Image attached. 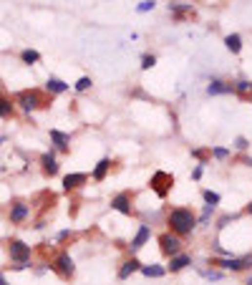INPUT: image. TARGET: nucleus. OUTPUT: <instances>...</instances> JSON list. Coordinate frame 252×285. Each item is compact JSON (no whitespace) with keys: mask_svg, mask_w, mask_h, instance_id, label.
Listing matches in <instances>:
<instances>
[{"mask_svg":"<svg viewBox=\"0 0 252 285\" xmlns=\"http://www.w3.org/2000/svg\"><path fill=\"white\" fill-rule=\"evenodd\" d=\"M169 227L174 235H189L197 227V215L187 207H176L169 212Z\"/></svg>","mask_w":252,"mask_h":285,"instance_id":"obj_1","label":"nucleus"},{"mask_svg":"<svg viewBox=\"0 0 252 285\" xmlns=\"http://www.w3.org/2000/svg\"><path fill=\"white\" fill-rule=\"evenodd\" d=\"M13 103H16L20 111L31 114V111H36V109H40V106H46V99H43V94L38 91V88H25V91H18V94H16Z\"/></svg>","mask_w":252,"mask_h":285,"instance_id":"obj_2","label":"nucleus"},{"mask_svg":"<svg viewBox=\"0 0 252 285\" xmlns=\"http://www.w3.org/2000/svg\"><path fill=\"white\" fill-rule=\"evenodd\" d=\"M8 255H10V263H16L13 267L25 270L28 263H31V245H25L23 240H10L8 243Z\"/></svg>","mask_w":252,"mask_h":285,"instance_id":"obj_3","label":"nucleus"},{"mask_svg":"<svg viewBox=\"0 0 252 285\" xmlns=\"http://www.w3.org/2000/svg\"><path fill=\"white\" fill-rule=\"evenodd\" d=\"M28 217H31V204H25L23 200L10 202V209H8V220H10V224H23Z\"/></svg>","mask_w":252,"mask_h":285,"instance_id":"obj_4","label":"nucleus"},{"mask_svg":"<svg viewBox=\"0 0 252 285\" xmlns=\"http://www.w3.org/2000/svg\"><path fill=\"white\" fill-rule=\"evenodd\" d=\"M172 184H174V177L167 174V172H156L152 177V189L159 194V197H167L169 189H172Z\"/></svg>","mask_w":252,"mask_h":285,"instance_id":"obj_5","label":"nucleus"},{"mask_svg":"<svg viewBox=\"0 0 252 285\" xmlns=\"http://www.w3.org/2000/svg\"><path fill=\"white\" fill-rule=\"evenodd\" d=\"M212 265H217L222 270H232V273H240V270L252 265V258H227V260H214Z\"/></svg>","mask_w":252,"mask_h":285,"instance_id":"obj_6","label":"nucleus"},{"mask_svg":"<svg viewBox=\"0 0 252 285\" xmlns=\"http://www.w3.org/2000/svg\"><path fill=\"white\" fill-rule=\"evenodd\" d=\"M51 267L56 270L58 275H63V278H71V275H73V270H76V265H73V260H71V255H68V252H61V255H58L56 263H53Z\"/></svg>","mask_w":252,"mask_h":285,"instance_id":"obj_7","label":"nucleus"},{"mask_svg":"<svg viewBox=\"0 0 252 285\" xmlns=\"http://www.w3.org/2000/svg\"><path fill=\"white\" fill-rule=\"evenodd\" d=\"M159 245H161V252L172 258V255H179V250H182V240L176 237V235H169V232H167V235H161V237H159Z\"/></svg>","mask_w":252,"mask_h":285,"instance_id":"obj_8","label":"nucleus"},{"mask_svg":"<svg viewBox=\"0 0 252 285\" xmlns=\"http://www.w3.org/2000/svg\"><path fill=\"white\" fill-rule=\"evenodd\" d=\"M111 207L116 209V212H121V215H131V200H129V194L126 192L116 194V197L111 200Z\"/></svg>","mask_w":252,"mask_h":285,"instance_id":"obj_9","label":"nucleus"},{"mask_svg":"<svg viewBox=\"0 0 252 285\" xmlns=\"http://www.w3.org/2000/svg\"><path fill=\"white\" fill-rule=\"evenodd\" d=\"M86 179H88V177H86L83 172H76V174H66V177H63V189H66V192H71V189H78V187L86 182Z\"/></svg>","mask_w":252,"mask_h":285,"instance_id":"obj_10","label":"nucleus"},{"mask_svg":"<svg viewBox=\"0 0 252 285\" xmlns=\"http://www.w3.org/2000/svg\"><path fill=\"white\" fill-rule=\"evenodd\" d=\"M146 240H149V227H146V224H141V227H139V232L134 235V240H131V245H129V247H131V252L141 250Z\"/></svg>","mask_w":252,"mask_h":285,"instance_id":"obj_11","label":"nucleus"},{"mask_svg":"<svg viewBox=\"0 0 252 285\" xmlns=\"http://www.w3.org/2000/svg\"><path fill=\"white\" fill-rule=\"evenodd\" d=\"M40 164H43V172H46V174H58V162H56V154L53 152H46V154H43L40 157Z\"/></svg>","mask_w":252,"mask_h":285,"instance_id":"obj_12","label":"nucleus"},{"mask_svg":"<svg viewBox=\"0 0 252 285\" xmlns=\"http://www.w3.org/2000/svg\"><path fill=\"white\" fill-rule=\"evenodd\" d=\"M187 265H192V258H189V255H184V252L172 255V263H169V270H172V273H179V270H184Z\"/></svg>","mask_w":252,"mask_h":285,"instance_id":"obj_13","label":"nucleus"},{"mask_svg":"<svg viewBox=\"0 0 252 285\" xmlns=\"http://www.w3.org/2000/svg\"><path fill=\"white\" fill-rule=\"evenodd\" d=\"M234 86L232 83H225V81H212L210 86H207V94L210 96H217V94H232Z\"/></svg>","mask_w":252,"mask_h":285,"instance_id":"obj_14","label":"nucleus"},{"mask_svg":"<svg viewBox=\"0 0 252 285\" xmlns=\"http://www.w3.org/2000/svg\"><path fill=\"white\" fill-rule=\"evenodd\" d=\"M51 142L56 144V149H61V152H66V149H68V142H71V137H68V134H63V131H58V129H51Z\"/></svg>","mask_w":252,"mask_h":285,"instance_id":"obj_15","label":"nucleus"},{"mask_svg":"<svg viewBox=\"0 0 252 285\" xmlns=\"http://www.w3.org/2000/svg\"><path fill=\"white\" fill-rule=\"evenodd\" d=\"M46 91H48V94H66V91H68V83L61 81V79H56V76H51V79L46 81Z\"/></svg>","mask_w":252,"mask_h":285,"instance_id":"obj_16","label":"nucleus"},{"mask_svg":"<svg viewBox=\"0 0 252 285\" xmlns=\"http://www.w3.org/2000/svg\"><path fill=\"white\" fill-rule=\"evenodd\" d=\"M139 267H141V263H139L136 258H131V260H126V263L121 265V270H118V278H121V280H126L129 275H134Z\"/></svg>","mask_w":252,"mask_h":285,"instance_id":"obj_17","label":"nucleus"},{"mask_svg":"<svg viewBox=\"0 0 252 285\" xmlns=\"http://www.w3.org/2000/svg\"><path fill=\"white\" fill-rule=\"evenodd\" d=\"M13 114H16V103H13V99L0 96V119H10Z\"/></svg>","mask_w":252,"mask_h":285,"instance_id":"obj_18","label":"nucleus"},{"mask_svg":"<svg viewBox=\"0 0 252 285\" xmlns=\"http://www.w3.org/2000/svg\"><path fill=\"white\" fill-rule=\"evenodd\" d=\"M225 46H227V51H232V53H240V51H242V38H240V33H230V36L225 38Z\"/></svg>","mask_w":252,"mask_h":285,"instance_id":"obj_19","label":"nucleus"},{"mask_svg":"<svg viewBox=\"0 0 252 285\" xmlns=\"http://www.w3.org/2000/svg\"><path fill=\"white\" fill-rule=\"evenodd\" d=\"M109 167H111V159H106V157H103V159H101V162L96 164V169H94V174H91V177L96 179V182H101V179H103V177H106V172H109Z\"/></svg>","mask_w":252,"mask_h":285,"instance_id":"obj_20","label":"nucleus"},{"mask_svg":"<svg viewBox=\"0 0 252 285\" xmlns=\"http://www.w3.org/2000/svg\"><path fill=\"white\" fill-rule=\"evenodd\" d=\"M139 270H141L146 278H161V275L167 273V270H164V267H159V265H141Z\"/></svg>","mask_w":252,"mask_h":285,"instance_id":"obj_21","label":"nucleus"},{"mask_svg":"<svg viewBox=\"0 0 252 285\" xmlns=\"http://www.w3.org/2000/svg\"><path fill=\"white\" fill-rule=\"evenodd\" d=\"M169 13H176V16H192L194 13V8L192 5H184V3H169Z\"/></svg>","mask_w":252,"mask_h":285,"instance_id":"obj_22","label":"nucleus"},{"mask_svg":"<svg viewBox=\"0 0 252 285\" xmlns=\"http://www.w3.org/2000/svg\"><path fill=\"white\" fill-rule=\"evenodd\" d=\"M20 61H23V63H28V66H33V63H38V61H40V53H38V51H33V48H25V51L20 53Z\"/></svg>","mask_w":252,"mask_h":285,"instance_id":"obj_23","label":"nucleus"},{"mask_svg":"<svg viewBox=\"0 0 252 285\" xmlns=\"http://www.w3.org/2000/svg\"><path fill=\"white\" fill-rule=\"evenodd\" d=\"M214 212V204H204V209H202V215H199V224H207L210 222V215Z\"/></svg>","mask_w":252,"mask_h":285,"instance_id":"obj_24","label":"nucleus"},{"mask_svg":"<svg viewBox=\"0 0 252 285\" xmlns=\"http://www.w3.org/2000/svg\"><path fill=\"white\" fill-rule=\"evenodd\" d=\"M154 66H156V58H154V56H149V53L141 56V68H144V71H149V68H154Z\"/></svg>","mask_w":252,"mask_h":285,"instance_id":"obj_25","label":"nucleus"},{"mask_svg":"<svg viewBox=\"0 0 252 285\" xmlns=\"http://www.w3.org/2000/svg\"><path fill=\"white\" fill-rule=\"evenodd\" d=\"M204 202L217 207V204H219V194H217V192H212V189H207V192H204Z\"/></svg>","mask_w":252,"mask_h":285,"instance_id":"obj_26","label":"nucleus"},{"mask_svg":"<svg viewBox=\"0 0 252 285\" xmlns=\"http://www.w3.org/2000/svg\"><path fill=\"white\" fill-rule=\"evenodd\" d=\"M154 8H156L154 0H144V3H139V5H136V10H139V13H149V10H154Z\"/></svg>","mask_w":252,"mask_h":285,"instance_id":"obj_27","label":"nucleus"},{"mask_svg":"<svg viewBox=\"0 0 252 285\" xmlns=\"http://www.w3.org/2000/svg\"><path fill=\"white\" fill-rule=\"evenodd\" d=\"M88 88H91V79H88V76H83V79L76 81V91H88Z\"/></svg>","mask_w":252,"mask_h":285,"instance_id":"obj_28","label":"nucleus"},{"mask_svg":"<svg viewBox=\"0 0 252 285\" xmlns=\"http://www.w3.org/2000/svg\"><path fill=\"white\" fill-rule=\"evenodd\" d=\"M199 273H202L207 280H219V278H222V270H199Z\"/></svg>","mask_w":252,"mask_h":285,"instance_id":"obj_29","label":"nucleus"},{"mask_svg":"<svg viewBox=\"0 0 252 285\" xmlns=\"http://www.w3.org/2000/svg\"><path fill=\"white\" fill-rule=\"evenodd\" d=\"M212 154H214L217 159H227V157H230V149H225V146H214V149H212Z\"/></svg>","mask_w":252,"mask_h":285,"instance_id":"obj_30","label":"nucleus"},{"mask_svg":"<svg viewBox=\"0 0 252 285\" xmlns=\"http://www.w3.org/2000/svg\"><path fill=\"white\" fill-rule=\"evenodd\" d=\"M234 91L247 94V91H250V81H237V83H234Z\"/></svg>","mask_w":252,"mask_h":285,"instance_id":"obj_31","label":"nucleus"},{"mask_svg":"<svg viewBox=\"0 0 252 285\" xmlns=\"http://www.w3.org/2000/svg\"><path fill=\"white\" fill-rule=\"evenodd\" d=\"M234 146H237V149H240V152H245V149L250 146V142H247L245 137H237V139H234Z\"/></svg>","mask_w":252,"mask_h":285,"instance_id":"obj_32","label":"nucleus"},{"mask_svg":"<svg viewBox=\"0 0 252 285\" xmlns=\"http://www.w3.org/2000/svg\"><path fill=\"white\" fill-rule=\"evenodd\" d=\"M202 172H204V167L199 164V167H194V172H192V177H194V179H199V177H202Z\"/></svg>","mask_w":252,"mask_h":285,"instance_id":"obj_33","label":"nucleus"},{"mask_svg":"<svg viewBox=\"0 0 252 285\" xmlns=\"http://www.w3.org/2000/svg\"><path fill=\"white\" fill-rule=\"evenodd\" d=\"M68 235H71V230H61V232H58V235H56V237H58V240H66V237H68Z\"/></svg>","mask_w":252,"mask_h":285,"instance_id":"obj_34","label":"nucleus"},{"mask_svg":"<svg viewBox=\"0 0 252 285\" xmlns=\"http://www.w3.org/2000/svg\"><path fill=\"white\" fill-rule=\"evenodd\" d=\"M0 285H10V283H8V278H5V273H0Z\"/></svg>","mask_w":252,"mask_h":285,"instance_id":"obj_35","label":"nucleus"},{"mask_svg":"<svg viewBox=\"0 0 252 285\" xmlns=\"http://www.w3.org/2000/svg\"><path fill=\"white\" fill-rule=\"evenodd\" d=\"M247 212H250V215H252V202H250V204H247Z\"/></svg>","mask_w":252,"mask_h":285,"instance_id":"obj_36","label":"nucleus"},{"mask_svg":"<svg viewBox=\"0 0 252 285\" xmlns=\"http://www.w3.org/2000/svg\"><path fill=\"white\" fill-rule=\"evenodd\" d=\"M0 96H5V91H3V86H0Z\"/></svg>","mask_w":252,"mask_h":285,"instance_id":"obj_37","label":"nucleus"},{"mask_svg":"<svg viewBox=\"0 0 252 285\" xmlns=\"http://www.w3.org/2000/svg\"><path fill=\"white\" fill-rule=\"evenodd\" d=\"M247 285H252V278H250V280H247Z\"/></svg>","mask_w":252,"mask_h":285,"instance_id":"obj_38","label":"nucleus"},{"mask_svg":"<svg viewBox=\"0 0 252 285\" xmlns=\"http://www.w3.org/2000/svg\"><path fill=\"white\" fill-rule=\"evenodd\" d=\"M250 94H252V83H250Z\"/></svg>","mask_w":252,"mask_h":285,"instance_id":"obj_39","label":"nucleus"}]
</instances>
